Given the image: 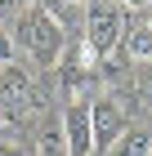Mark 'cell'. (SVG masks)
Instances as JSON below:
<instances>
[{"mask_svg":"<svg viewBox=\"0 0 152 156\" xmlns=\"http://www.w3.org/2000/svg\"><path fill=\"white\" fill-rule=\"evenodd\" d=\"M143 23H148V31H152V5H148V9H143Z\"/></svg>","mask_w":152,"mask_h":156,"instance_id":"9a60e30c","label":"cell"},{"mask_svg":"<svg viewBox=\"0 0 152 156\" xmlns=\"http://www.w3.org/2000/svg\"><path fill=\"white\" fill-rule=\"evenodd\" d=\"M9 62H13V36L0 31V67H9Z\"/></svg>","mask_w":152,"mask_h":156,"instance_id":"8fae6325","label":"cell"},{"mask_svg":"<svg viewBox=\"0 0 152 156\" xmlns=\"http://www.w3.org/2000/svg\"><path fill=\"white\" fill-rule=\"evenodd\" d=\"M134 94H139L143 107H152V58L139 62V72H134Z\"/></svg>","mask_w":152,"mask_h":156,"instance_id":"30bf717a","label":"cell"},{"mask_svg":"<svg viewBox=\"0 0 152 156\" xmlns=\"http://www.w3.org/2000/svg\"><path fill=\"white\" fill-rule=\"evenodd\" d=\"M90 129H94V152H107V147L130 129L125 107H121L117 98H94L90 103Z\"/></svg>","mask_w":152,"mask_h":156,"instance_id":"277c9868","label":"cell"},{"mask_svg":"<svg viewBox=\"0 0 152 156\" xmlns=\"http://www.w3.org/2000/svg\"><path fill=\"white\" fill-rule=\"evenodd\" d=\"M121 27H125V13L112 0H90V13H85V49H94L98 58L112 54L121 45Z\"/></svg>","mask_w":152,"mask_h":156,"instance_id":"3957f363","label":"cell"},{"mask_svg":"<svg viewBox=\"0 0 152 156\" xmlns=\"http://www.w3.org/2000/svg\"><path fill=\"white\" fill-rule=\"evenodd\" d=\"M107 156H152V129L143 125H130L117 143L107 147Z\"/></svg>","mask_w":152,"mask_h":156,"instance_id":"ba28073f","label":"cell"},{"mask_svg":"<svg viewBox=\"0 0 152 156\" xmlns=\"http://www.w3.org/2000/svg\"><path fill=\"white\" fill-rule=\"evenodd\" d=\"M152 0H125V9H148Z\"/></svg>","mask_w":152,"mask_h":156,"instance_id":"4fadbf2b","label":"cell"},{"mask_svg":"<svg viewBox=\"0 0 152 156\" xmlns=\"http://www.w3.org/2000/svg\"><path fill=\"white\" fill-rule=\"evenodd\" d=\"M0 5H5V9H18V5H27V0H0Z\"/></svg>","mask_w":152,"mask_h":156,"instance_id":"5bb4252c","label":"cell"},{"mask_svg":"<svg viewBox=\"0 0 152 156\" xmlns=\"http://www.w3.org/2000/svg\"><path fill=\"white\" fill-rule=\"evenodd\" d=\"M0 156H27V147L18 138H0Z\"/></svg>","mask_w":152,"mask_h":156,"instance_id":"7c38bea8","label":"cell"},{"mask_svg":"<svg viewBox=\"0 0 152 156\" xmlns=\"http://www.w3.org/2000/svg\"><path fill=\"white\" fill-rule=\"evenodd\" d=\"M63 147H67V156H90L94 152L90 103H72V107L63 112Z\"/></svg>","mask_w":152,"mask_h":156,"instance_id":"5b68a950","label":"cell"},{"mask_svg":"<svg viewBox=\"0 0 152 156\" xmlns=\"http://www.w3.org/2000/svg\"><path fill=\"white\" fill-rule=\"evenodd\" d=\"M0 98H5V107H13L18 116H40V112L49 107L45 85L36 80L27 67H18V62L0 67Z\"/></svg>","mask_w":152,"mask_h":156,"instance_id":"7a4b0ae2","label":"cell"},{"mask_svg":"<svg viewBox=\"0 0 152 156\" xmlns=\"http://www.w3.org/2000/svg\"><path fill=\"white\" fill-rule=\"evenodd\" d=\"M130 62H134V58H130L125 49L117 45L112 54H103V58L94 62V76H103V80H117V76H125V72H130Z\"/></svg>","mask_w":152,"mask_h":156,"instance_id":"9c48e42d","label":"cell"},{"mask_svg":"<svg viewBox=\"0 0 152 156\" xmlns=\"http://www.w3.org/2000/svg\"><path fill=\"white\" fill-rule=\"evenodd\" d=\"M13 40H18L40 67H54V62L63 58V49H67L63 23H58L49 9H40V5H27V9L18 13V31H13Z\"/></svg>","mask_w":152,"mask_h":156,"instance_id":"6da1fadb","label":"cell"},{"mask_svg":"<svg viewBox=\"0 0 152 156\" xmlns=\"http://www.w3.org/2000/svg\"><path fill=\"white\" fill-rule=\"evenodd\" d=\"M121 49H125L130 58H139V62L152 58V31H148V23H143V13H130L125 18V27H121Z\"/></svg>","mask_w":152,"mask_h":156,"instance_id":"52a82bcc","label":"cell"},{"mask_svg":"<svg viewBox=\"0 0 152 156\" xmlns=\"http://www.w3.org/2000/svg\"><path fill=\"white\" fill-rule=\"evenodd\" d=\"M54 67H58V72H54L58 80H54V85H58V94L67 98V107H72V103H85V94H90V80H94V76H90V67H85L81 49H76V58H58Z\"/></svg>","mask_w":152,"mask_h":156,"instance_id":"8992f818","label":"cell"}]
</instances>
